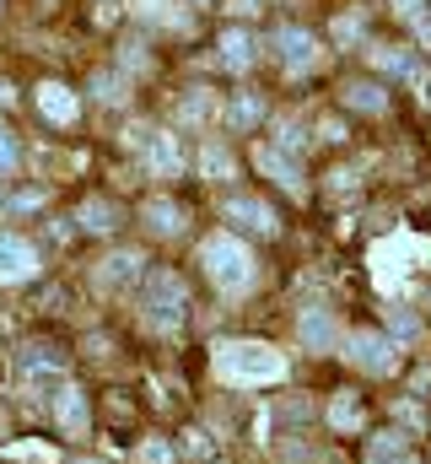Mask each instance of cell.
I'll return each instance as SVG.
<instances>
[{
    "label": "cell",
    "mask_w": 431,
    "mask_h": 464,
    "mask_svg": "<svg viewBox=\"0 0 431 464\" xmlns=\"http://www.w3.org/2000/svg\"><path fill=\"white\" fill-rule=\"evenodd\" d=\"M216 372L226 383H281L286 378V356L259 341H221L216 346Z\"/></svg>",
    "instance_id": "cell-1"
},
{
    "label": "cell",
    "mask_w": 431,
    "mask_h": 464,
    "mask_svg": "<svg viewBox=\"0 0 431 464\" xmlns=\"http://www.w3.org/2000/svg\"><path fill=\"white\" fill-rule=\"evenodd\" d=\"M200 265H206V276H211L226 297H237V292L254 286V254H248L243 237H232V232H211V237L200 243Z\"/></svg>",
    "instance_id": "cell-2"
},
{
    "label": "cell",
    "mask_w": 431,
    "mask_h": 464,
    "mask_svg": "<svg viewBox=\"0 0 431 464\" xmlns=\"http://www.w3.org/2000/svg\"><path fill=\"white\" fill-rule=\"evenodd\" d=\"M184 308H189V286H184L173 270H157V276L146 281V324L168 335V330L184 324Z\"/></svg>",
    "instance_id": "cell-3"
},
{
    "label": "cell",
    "mask_w": 431,
    "mask_h": 464,
    "mask_svg": "<svg viewBox=\"0 0 431 464\" xmlns=\"http://www.w3.org/2000/svg\"><path fill=\"white\" fill-rule=\"evenodd\" d=\"M345 356H350V367H361V372H372V378H388V372L399 367V346H394L388 335H378V330L345 335Z\"/></svg>",
    "instance_id": "cell-4"
},
{
    "label": "cell",
    "mask_w": 431,
    "mask_h": 464,
    "mask_svg": "<svg viewBox=\"0 0 431 464\" xmlns=\"http://www.w3.org/2000/svg\"><path fill=\"white\" fill-rule=\"evenodd\" d=\"M33 276H38V248L27 237L0 232V281L16 286V281H33Z\"/></svg>",
    "instance_id": "cell-5"
},
{
    "label": "cell",
    "mask_w": 431,
    "mask_h": 464,
    "mask_svg": "<svg viewBox=\"0 0 431 464\" xmlns=\"http://www.w3.org/2000/svg\"><path fill=\"white\" fill-rule=\"evenodd\" d=\"M275 54H281L286 71H308V65L319 60V38H313L308 27H281V33H275Z\"/></svg>",
    "instance_id": "cell-6"
},
{
    "label": "cell",
    "mask_w": 431,
    "mask_h": 464,
    "mask_svg": "<svg viewBox=\"0 0 431 464\" xmlns=\"http://www.w3.org/2000/svg\"><path fill=\"white\" fill-rule=\"evenodd\" d=\"M221 211H226V222H243L248 232H264V237L281 227V222H275V211H270L264 200H254V195H232Z\"/></svg>",
    "instance_id": "cell-7"
},
{
    "label": "cell",
    "mask_w": 431,
    "mask_h": 464,
    "mask_svg": "<svg viewBox=\"0 0 431 464\" xmlns=\"http://www.w3.org/2000/svg\"><path fill=\"white\" fill-rule=\"evenodd\" d=\"M297 341L308 351H329L340 341V324H334V314L329 308H302V319H297Z\"/></svg>",
    "instance_id": "cell-8"
},
{
    "label": "cell",
    "mask_w": 431,
    "mask_h": 464,
    "mask_svg": "<svg viewBox=\"0 0 431 464\" xmlns=\"http://www.w3.org/2000/svg\"><path fill=\"white\" fill-rule=\"evenodd\" d=\"M38 114L49 119V124H76L81 103H76V92H71V87H60V82H43V87H38Z\"/></svg>",
    "instance_id": "cell-9"
},
{
    "label": "cell",
    "mask_w": 431,
    "mask_h": 464,
    "mask_svg": "<svg viewBox=\"0 0 431 464\" xmlns=\"http://www.w3.org/2000/svg\"><path fill=\"white\" fill-rule=\"evenodd\" d=\"M54 421H60L71 438L87 432V394H81L76 383H60V394H54Z\"/></svg>",
    "instance_id": "cell-10"
},
{
    "label": "cell",
    "mask_w": 431,
    "mask_h": 464,
    "mask_svg": "<svg viewBox=\"0 0 431 464\" xmlns=\"http://www.w3.org/2000/svg\"><path fill=\"white\" fill-rule=\"evenodd\" d=\"M129 140H135V146H146V162H151L157 173H178V146H173V135H151V130H129Z\"/></svg>",
    "instance_id": "cell-11"
},
{
    "label": "cell",
    "mask_w": 431,
    "mask_h": 464,
    "mask_svg": "<svg viewBox=\"0 0 431 464\" xmlns=\"http://www.w3.org/2000/svg\"><path fill=\"white\" fill-rule=\"evenodd\" d=\"M254 162H259V168H264V173H270V179H275L281 189H292V195H302V168H297L292 157H281V151H270V146H259V151H254Z\"/></svg>",
    "instance_id": "cell-12"
},
{
    "label": "cell",
    "mask_w": 431,
    "mask_h": 464,
    "mask_svg": "<svg viewBox=\"0 0 431 464\" xmlns=\"http://www.w3.org/2000/svg\"><path fill=\"white\" fill-rule=\"evenodd\" d=\"M140 265H146V259H140L135 248H119V254H108V259H103V270H98V281L119 292V286H129V281L140 276Z\"/></svg>",
    "instance_id": "cell-13"
},
{
    "label": "cell",
    "mask_w": 431,
    "mask_h": 464,
    "mask_svg": "<svg viewBox=\"0 0 431 464\" xmlns=\"http://www.w3.org/2000/svg\"><path fill=\"white\" fill-rule=\"evenodd\" d=\"M367 464H416V449L399 432H383V438L367 443Z\"/></svg>",
    "instance_id": "cell-14"
},
{
    "label": "cell",
    "mask_w": 431,
    "mask_h": 464,
    "mask_svg": "<svg viewBox=\"0 0 431 464\" xmlns=\"http://www.w3.org/2000/svg\"><path fill=\"white\" fill-rule=\"evenodd\" d=\"M254 54H259V44H254L243 27H226V33H221V60H226L232 71H248V65H254Z\"/></svg>",
    "instance_id": "cell-15"
},
{
    "label": "cell",
    "mask_w": 431,
    "mask_h": 464,
    "mask_svg": "<svg viewBox=\"0 0 431 464\" xmlns=\"http://www.w3.org/2000/svg\"><path fill=\"white\" fill-rule=\"evenodd\" d=\"M329 427H340V432H361V405H356L350 389L329 394Z\"/></svg>",
    "instance_id": "cell-16"
},
{
    "label": "cell",
    "mask_w": 431,
    "mask_h": 464,
    "mask_svg": "<svg viewBox=\"0 0 431 464\" xmlns=\"http://www.w3.org/2000/svg\"><path fill=\"white\" fill-rule=\"evenodd\" d=\"M146 227L162 232V237H173V232H184V211H178L173 200H146Z\"/></svg>",
    "instance_id": "cell-17"
},
{
    "label": "cell",
    "mask_w": 431,
    "mask_h": 464,
    "mask_svg": "<svg viewBox=\"0 0 431 464\" xmlns=\"http://www.w3.org/2000/svg\"><path fill=\"white\" fill-rule=\"evenodd\" d=\"M81 227L87 232H113L119 227V211H113L108 200H87V206H81Z\"/></svg>",
    "instance_id": "cell-18"
},
{
    "label": "cell",
    "mask_w": 431,
    "mask_h": 464,
    "mask_svg": "<svg viewBox=\"0 0 431 464\" xmlns=\"http://www.w3.org/2000/svg\"><path fill=\"white\" fill-rule=\"evenodd\" d=\"M345 103L378 114V109H383V87H372V82H350V87H345Z\"/></svg>",
    "instance_id": "cell-19"
},
{
    "label": "cell",
    "mask_w": 431,
    "mask_h": 464,
    "mask_svg": "<svg viewBox=\"0 0 431 464\" xmlns=\"http://www.w3.org/2000/svg\"><path fill=\"white\" fill-rule=\"evenodd\" d=\"M259 114H264V103H259V98H232V103H226V124H237V130L259 124Z\"/></svg>",
    "instance_id": "cell-20"
},
{
    "label": "cell",
    "mask_w": 431,
    "mask_h": 464,
    "mask_svg": "<svg viewBox=\"0 0 431 464\" xmlns=\"http://www.w3.org/2000/svg\"><path fill=\"white\" fill-rule=\"evenodd\" d=\"M388 324H394V335H405V341H416V335H421V319H416V314H405V308H388Z\"/></svg>",
    "instance_id": "cell-21"
},
{
    "label": "cell",
    "mask_w": 431,
    "mask_h": 464,
    "mask_svg": "<svg viewBox=\"0 0 431 464\" xmlns=\"http://www.w3.org/2000/svg\"><path fill=\"white\" fill-rule=\"evenodd\" d=\"M184 119H211V92L200 87L195 98H184Z\"/></svg>",
    "instance_id": "cell-22"
},
{
    "label": "cell",
    "mask_w": 431,
    "mask_h": 464,
    "mask_svg": "<svg viewBox=\"0 0 431 464\" xmlns=\"http://www.w3.org/2000/svg\"><path fill=\"white\" fill-rule=\"evenodd\" d=\"M135 459H140V464H168V459H173V449H168V443H140V449H135Z\"/></svg>",
    "instance_id": "cell-23"
},
{
    "label": "cell",
    "mask_w": 431,
    "mask_h": 464,
    "mask_svg": "<svg viewBox=\"0 0 431 464\" xmlns=\"http://www.w3.org/2000/svg\"><path fill=\"white\" fill-rule=\"evenodd\" d=\"M200 168L216 173V179H226V173H232V157H226V151H206V157H200Z\"/></svg>",
    "instance_id": "cell-24"
},
{
    "label": "cell",
    "mask_w": 431,
    "mask_h": 464,
    "mask_svg": "<svg viewBox=\"0 0 431 464\" xmlns=\"http://www.w3.org/2000/svg\"><path fill=\"white\" fill-rule=\"evenodd\" d=\"M394 416H399L405 427H416V432L426 427V416H421V405H410V400H399V405H394Z\"/></svg>",
    "instance_id": "cell-25"
},
{
    "label": "cell",
    "mask_w": 431,
    "mask_h": 464,
    "mask_svg": "<svg viewBox=\"0 0 431 464\" xmlns=\"http://www.w3.org/2000/svg\"><path fill=\"white\" fill-rule=\"evenodd\" d=\"M16 157H22V151H16L11 130H0V173H11V168H16Z\"/></svg>",
    "instance_id": "cell-26"
},
{
    "label": "cell",
    "mask_w": 431,
    "mask_h": 464,
    "mask_svg": "<svg viewBox=\"0 0 431 464\" xmlns=\"http://www.w3.org/2000/svg\"><path fill=\"white\" fill-rule=\"evenodd\" d=\"M281 146H292V151H302V146H308V135H302V124H286V130H281Z\"/></svg>",
    "instance_id": "cell-27"
},
{
    "label": "cell",
    "mask_w": 431,
    "mask_h": 464,
    "mask_svg": "<svg viewBox=\"0 0 431 464\" xmlns=\"http://www.w3.org/2000/svg\"><path fill=\"white\" fill-rule=\"evenodd\" d=\"M189 454H195V459H216L211 438H206V432H195V438H189Z\"/></svg>",
    "instance_id": "cell-28"
},
{
    "label": "cell",
    "mask_w": 431,
    "mask_h": 464,
    "mask_svg": "<svg viewBox=\"0 0 431 464\" xmlns=\"http://www.w3.org/2000/svg\"><path fill=\"white\" fill-rule=\"evenodd\" d=\"M5 206H11V211H38V206H43V195L33 189V195H16V200H5Z\"/></svg>",
    "instance_id": "cell-29"
},
{
    "label": "cell",
    "mask_w": 431,
    "mask_h": 464,
    "mask_svg": "<svg viewBox=\"0 0 431 464\" xmlns=\"http://www.w3.org/2000/svg\"><path fill=\"white\" fill-rule=\"evenodd\" d=\"M394 11H399V16H421V11H426V0H394Z\"/></svg>",
    "instance_id": "cell-30"
},
{
    "label": "cell",
    "mask_w": 431,
    "mask_h": 464,
    "mask_svg": "<svg viewBox=\"0 0 431 464\" xmlns=\"http://www.w3.org/2000/svg\"><path fill=\"white\" fill-rule=\"evenodd\" d=\"M98 98H103V103H113V98H119V87H113L108 76H98Z\"/></svg>",
    "instance_id": "cell-31"
},
{
    "label": "cell",
    "mask_w": 431,
    "mask_h": 464,
    "mask_svg": "<svg viewBox=\"0 0 431 464\" xmlns=\"http://www.w3.org/2000/svg\"><path fill=\"white\" fill-rule=\"evenodd\" d=\"M5 103H16V87H11V82H0V109H5Z\"/></svg>",
    "instance_id": "cell-32"
},
{
    "label": "cell",
    "mask_w": 431,
    "mask_h": 464,
    "mask_svg": "<svg viewBox=\"0 0 431 464\" xmlns=\"http://www.w3.org/2000/svg\"><path fill=\"white\" fill-rule=\"evenodd\" d=\"M195 5H206V0H195Z\"/></svg>",
    "instance_id": "cell-33"
},
{
    "label": "cell",
    "mask_w": 431,
    "mask_h": 464,
    "mask_svg": "<svg viewBox=\"0 0 431 464\" xmlns=\"http://www.w3.org/2000/svg\"><path fill=\"white\" fill-rule=\"evenodd\" d=\"M81 464H92V459H81Z\"/></svg>",
    "instance_id": "cell-34"
}]
</instances>
